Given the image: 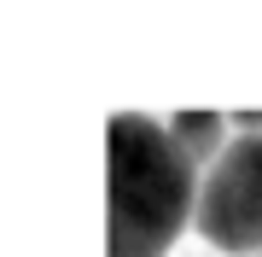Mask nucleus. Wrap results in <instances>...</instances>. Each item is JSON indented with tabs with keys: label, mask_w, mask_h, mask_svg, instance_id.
<instances>
[{
	"label": "nucleus",
	"mask_w": 262,
	"mask_h": 257,
	"mask_svg": "<svg viewBox=\"0 0 262 257\" xmlns=\"http://www.w3.org/2000/svg\"><path fill=\"white\" fill-rule=\"evenodd\" d=\"M105 164H111V234L105 257H163L175 234L198 216V181L181 158L175 134L151 117L122 111L105 134Z\"/></svg>",
	"instance_id": "obj_1"
},
{
	"label": "nucleus",
	"mask_w": 262,
	"mask_h": 257,
	"mask_svg": "<svg viewBox=\"0 0 262 257\" xmlns=\"http://www.w3.org/2000/svg\"><path fill=\"white\" fill-rule=\"evenodd\" d=\"M192 222L215 251H262V134H239L215 158Z\"/></svg>",
	"instance_id": "obj_2"
},
{
	"label": "nucleus",
	"mask_w": 262,
	"mask_h": 257,
	"mask_svg": "<svg viewBox=\"0 0 262 257\" xmlns=\"http://www.w3.org/2000/svg\"><path fill=\"white\" fill-rule=\"evenodd\" d=\"M169 134H175V146H181V158L192 164H210L215 170V158H222V134H227V123H222V111H204V105H187V111H175V123H169Z\"/></svg>",
	"instance_id": "obj_3"
}]
</instances>
